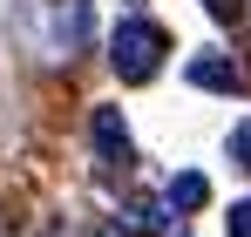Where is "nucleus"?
Returning a JSON list of instances; mask_svg holds the SVG:
<instances>
[{"mask_svg": "<svg viewBox=\"0 0 251 237\" xmlns=\"http://www.w3.org/2000/svg\"><path fill=\"white\" fill-rule=\"evenodd\" d=\"M163 54H170V34L156 27V21H143V14H129L123 27L109 34V61H116L123 81H150L156 68H163Z\"/></svg>", "mask_w": 251, "mask_h": 237, "instance_id": "nucleus-1", "label": "nucleus"}, {"mask_svg": "<svg viewBox=\"0 0 251 237\" xmlns=\"http://www.w3.org/2000/svg\"><path fill=\"white\" fill-rule=\"evenodd\" d=\"M88 136H95V156H102V169H109V176H116V169H129V129H123V109H95Z\"/></svg>", "mask_w": 251, "mask_h": 237, "instance_id": "nucleus-2", "label": "nucleus"}, {"mask_svg": "<svg viewBox=\"0 0 251 237\" xmlns=\"http://www.w3.org/2000/svg\"><path fill=\"white\" fill-rule=\"evenodd\" d=\"M190 81H197V88H217V95H238V88H245V68L224 61V54H197V61H190Z\"/></svg>", "mask_w": 251, "mask_h": 237, "instance_id": "nucleus-3", "label": "nucleus"}, {"mask_svg": "<svg viewBox=\"0 0 251 237\" xmlns=\"http://www.w3.org/2000/svg\"><path fill=\"white\" fill-rule=\"evenodd\" d=\"M210 203V183L197 169H183V176H170V210H204Z\"/></svg>", "mask_w": 251, "mask_h": 237, "instance_id": "nucleus-4", "label": "nucleus"}, {"mask_svg": "<svg viewBox=\"0 0 251 237\" xmlns=\"http://www.w3.org/2000/svg\"><path fill=\"white\" fill-rule=\"evenodd\" d=\"M123 224H129V231H170L163 203H129V210H123ZM170 237H183V231H170Z\"/></svg>", "mask_w": 251, "mask_h": 237, "instance_id": "nucleus-5", "label": "nucleus"}, {"mask_svg": "<svg viewBox=\"0 0 251 237\" xmlns=\"http://www.w3.org/2000/svg\"><path fill=\"white\" fill-rule=\"evenodd\" d=\"M231 156H238V169H251V122L231 129Z\"/></svg>", "mask_w": 251, "mask_h": 237, "instance_id": "nucleus-6", "label": "nucleus"}, {"mask_svg": "<svg viewBox=\"0 0 251 237\" xmlns=\"http://www.w3.org/2000/svg\"><path fill=\"white\" fill-rule=\"evenodd\" d=\"M224 231H231V237H251V203H231V217H224Z\"/></svg>", "mask_w": 251, "mask_h": 237, "instance_id": "nucleus-7", "label": "nucleus"}, {"mask_svg": "<svg viewBox=\"0 0 251 237\" xmlns=\"http://www.w3.org/2000/svg\"><path fill=\"white\" fill-rule=\"evenodd\" d=\"M210 7V21H238V14H245V0H204Z\"/></svg>", "mask_w": 251, "mask_h": 237, "instance_id": "nucleus-8", "label": "nucleus"}]
</instances>
